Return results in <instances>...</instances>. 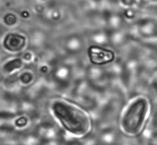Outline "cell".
<instances>
[{"label": "cell", "mask_w": 157, "mask_h": 145, "mask_svg": "<svg viewBox=\"0 0 157 145\" xmlns=\"http://www.w3.org/2000/svg\"><path fill=\"white\" fill-rule=\"evenodd\" d=\"M22 64L21 60L19 59H16L6 63L4 66V69L6 71L10 72L20 68Z\"/></svg>", "instance_id": "5"}, {"label": "cell", "mask_w": 157, "mask_h": 145, "mask_svg": "<svg viewBox=\"0 0 157 145\" xmlns=\"http://www.w3.org/2000/svg\"><path fill=\"white\" fill-rule=\"evenodd\" d=\"M148 110V103L144 99L136 100L131 105L123 120L125 130L131 133L138 131L144 120Z\"/></svg>", "instance_id": "2"}, {"label": "cell", "mask_w": 157, "mask_h": 145, "mask_svg": "<svg viewBox=\"0 0 157 145\" xmlns=\"http://www.w3.org/2000/svg\"><path fill=\"white\" fill-rule=\"evenodd\" d=\"M25 44V39L22 36L15 34H10L5 39L4 45L7 50L17 51L22 48Z\"/></svg>", "instance_id": "4"}, {"label": "cell", "mask_w": 157, "mask_h": 145, "mask_svg": "<svg viewBox=\"0 0 157 145\" xmlns=\"http://www.w3.org/2000/svg\"><path fill=\"white\" fill-rule=\"evenodd\" d=\"M32 78V75L28 72L23 74L20 76V79L22 82L27 83L29 82Z\"/></svg>", "instance_id": "6"}, {"label": "cell", "mask_w": 157, "mask_h": 145, "mask_svg": "<svg viewBox=\"0 0 157 145\" xmlns=\"http://www.w3.org/2000/svg\"><path fill=\"white\" fill-rule=\"evenodd\" d=\"M53 108L55 115L68 132L79 137L88 133L90 127V120L81 108L74 104L57 102Z\"/></svg>", "instance_id": "1"}, {"label": "cell", "mask_w": 157, "mask_h": 145, "mask_svg": "<svg viewBox=\"0 0 157 145\" xmlns=\"http://www.w3.org/2000/svg\"><path fill=\"white\" fill-rule=\"evenodd\" d=\"M88 54L91 62L98 65L111 62L115 58L114 53L112 51L95 46L89 48Z\"/></svg>", "instance_id": "3"}]
</instances>
